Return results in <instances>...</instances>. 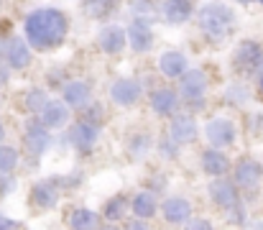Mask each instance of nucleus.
Here are the masks:
<instances>
[{"label": "nucleus", "mask_w": 263, "mask_h": 230, "mask_svg": "<svg viewBox=\"0 0 263 230\" xmlns=\"http://www.w3.org/2000/svg\"><path fill=\"white\" fill-rule=\"evenodd\" d=\"M67 31H69V21L59 8H39L31 15H26V23H23L26 41L39 51H49L59 46Z\"/></svg>", "instance_id": "f257e3e1"}, {"label": "nucleus", "mask_w": 263, "mask_h": 230, "mask_svg": "<svg viewBox=\"0 0 263 230\" xmlns=\"http://www.w3.org/2000/svg\"><path fill=\"white\" fill-rule=\"evenodd\" d=\"M197 21H199V28L212 41L225 39L235 28V13L225 3H207V5H202L199 13H197Z\"/></svg>", "instance_id": "f03ea898"}, {"label": "nucleus", "mask_w": 263, "mask_h": 230, "mask_svg": "<svg viewBox=\"0 0 263 230\" xmlns=\"http://www.w3.org/2000/svg\"><path fill=\"white\" fill-rule=\"evenodd\" d=\"M210 197L215 200L217 207L228 213H240V197H238V184L230 179H215L210 184Z\"/></svg>", "instance_id": "7ed1b4c3"}, {"label": "nucleus", "mask_w": 263, "mask_h": 230, "mask_svg": "<svg viewBox=\"0 0 263 230\" xmlns=\"http://www.w3.org/2000/svg\"><path fill=\"white\" fill-rule=\"evenodd\" d=\"M233 59H235V67L240 72H258L263 67V46L256 41H243L235 49Z\"/></svg>", "instance_id": "20e7f679"}, {"label": "nucleus", "mask_w": 263, "mask_h": 230, "mask_svg": "<svg viewBox=\"0 0 263 230\" xmlns=\"http://www.w3.org/2000/svg\"><path fill=\"white\" fill-rule=\"evenodd\" d=\"M204 136H207L212 149H222V146H230L235 141V126L228 118H215L204 126Z\"/></svg>", "instance_id": "39448f33"}, {"label": "nucleus", "mask_w": 263, "mask_h": 230, "mask_svg": "<svg viewBox=\"0 0 263 230\" xmlns=\"http://www.w3.org/2000/svg\"><path fill=\"white\" fill-rule=\"evenodd\" d=\"M181 79V97L186 100V102H202V97H204V92H207V77L204 72H199V69H189V72H184V75L179 77Z\"/></svg>", "instance_id": "423d86ee"}, {"label": "nucleus", "mask_w": 263, "mask_h": 230, "mask_svg": "<svg viewBox=\"0 0 263 230\" xmlns=\"http://www.w3.org/2000/svg\"><path fill=\"white\" fill-rule=\"evenodd\" d=\"M128 44L136 51H148L154 46V31H151V21L148 18L133 15V21L128 26Z\"/></svg>", "instance_id": "0eeeda50"}, {"label": "nucleus", "mask_w": 263, "mask_h": 230, "mask_svg": "<svg viewBox=\"0 0 263 230\" xmlns=\"http://www.w3.org/2000/svg\"><path fill=\"white\" fill-rule=\"evenodd\" d=\"M5 64L13 69H26L31 64V44L21 36L5 41Z\"/></svg>", "instance_id": "6e6552de"}, {"label": "nucleus", "mask_w": 263, "mask_h": 230, "mask_svg": "<svg viewBox=\"0 0 263 230\" xmlns=\"http://www.w3.org/2000/svg\"><path fill=\"white\" fill-rule=\"evenodd\" d=\"M110 97H112L115 105L130 108V105H136L138 97H141V84H138L136 79H130V77H123V79H118V82L110 87Z\"/></svg>", "instance_id": "1a4fd4ad"}, {"label": "nucleus", "mask_w": 263, "mask_h": 230, "mask_svg": "<svg viewBox=\"0 0 263 230\" xmlns=\"http://www.w3.org/2000/svg\"><path fill=\"white\" fill-rule=\"evenodd\" d=\"M263 179V166L253 158H243L235 166V184L243 189H256Z\"/></svg>", "instance_id": "9d476101"}, {"label": "nucleus", "mask_w": 263, "mask_h": 230, "mask_svg": "<svg viewBox=\"0 0 263 230\" xmlns=\"http://www.w3.org/2000/svg\"><path fill=\"white\" fill-rule=\"evenodd\" d=\"M97 136H100V131H97V126L95 123H89V120H82V123H77L72 131H69V144L77 149V151H92V146L97 144Z\"/></svg>", "instance_id": "9b49d317"}, {"label": "nucleus", "mask_w": 263, "mask_h": 230, "mask_svg": "<svg viewBox=\"0 0 263 230\" xmlns=\"http://www.w3.org/2000/svg\"><path fill=\"white\" fill-rule=\"evenodd\" d=\"M125 41H128V31L120 26H105L97 36V44L105 54H120L125 49Z\"/></svg>", "instance_id": "f8f14e48"}, {"label": "nucleus", "mask_w": 263, "mask_h": 230, "mask_svg": "<svg viewBox=\"0 0 263 230\" xmlns=\"http://www.w3.org/2000/svg\"><path fill=\"white\" fill-rule=\"evenodd\" d=\"M51 138H49V128L41 126V123H31L23 133V146L28 149L31 156H41V153L49 149Z\"/></svg>", "instance_id": "ddd939ff"}, {"label": "nucleus", "mask_w": 263, "mask_h": 230, "mask_svg": "<svg viewBox=\"0 0 263 230\" xmlns=\"http://www.w3.org/2000/svg\"><path fill=\"white\" fill-rule=\"evenodd\" d=\"M67 120H69V105L67 102H59V100L46 102L44 110L39 113V123L46 126V128H62Z\"/></svg>", "instance_id": "4468645a"}, {"label": "nucleus", "mask_w": 263, "mask_h": 230, "mask_svg": "<svg viewBox=\"0 0 263 230\" xmlns=\"http://www.w3.org/2000/svg\"><path fill=\"white\" fill-rule=\"evenodd\" d=\"M161 18L172 26L186 23L192 18V0H161Z\"/></svg>", "instance_id": "2eb2a0df"}, {"label": "nucleus", "mask_w": 263, "mask_h": 230, "mask_svg": "<svg viewBox=\"0 0 263 230\" xmlns=\"http://www.w3.org/2000/svg\"><path fill=\"white\" fill-rule=\"evenodd\" d=\"M62 97H64V102L69 108L85 110V108H89V102H92V90H89V84H85V82H69L62 90Z\"/></svg>", "instance_id": "dca6fc26"}, {"label": "nucleus", "mask_w": 263, "mask_h": 230, "mask_svg": "<svg viewBox=\"0 0 263 230\" xmlns=\"http://www.w3.org/2000/svg\"><path fill=\"white\" fill-rule=\"evenodd\" d=\"M172 138H174L176 144H194L197 141V120L192 118V115H176L174 120H172Z\"/></svg>", "instance_id": "f3484780"}, {"label": "nucleus", "mask_w": 263, "mask_h": 230, "mask_svg": "<svg viewBox=\"0 0 263 230\" xmlns=\"http://www.w3.org/2000/svg\"><path fill=\"white\" fill-rule=\"evenodd\" d=\"M151 108L159 113V115H172L176 108H179V97H176L174 90H169V87H161V90H154V95H151Z\"/></svg>", "instance_id": "a211bd4d"}, {"label": "nucleus", "mask_w": 263, "mask_h": 230, "mask_svg": "<svg viewBox=\"0 0 263 230\" xmlns=\"http://www.w3.org/2000/svg\"><path fill=\"white\" fill-rule=\"evenodd\" d=\"M159 69H161L164 77L179 79V77L186 72V57L179 54V51H164L161 59H159Z\"/></svg>", "instance_id": "6ab92c4d"}, {"label": "nucleus", "mask_w": 263, "mask_h": 230, "mask_svg": "<svg viewBox=\"0 0 263 230\" xmlns=\"http://www.w3.org/2000/svg\"><path fill=\"white\" fill-rule=\"evenodd\" d=\"M202 169L210 176H222V174H228L230 161H228V156L220 151V149H210V151L202 153Z\"/></svg>", "instance_id": "aec40b11"}, {"label": "nucleus", "mask_w": 263, "mask_h": 230, "mask_svg": "<svg viewBox=\"0 0 263 230\" xmlns=\"http://www.w3.org/2000/svg\"><path fill=\"white\" fill-rule=\"evenodd\" d=\"M31 200H33V205H36L39 210H51V207L57 205L59 194H57V187H54L51 182H39V184L33 187V192H31Z\"/></svg>", "instance_id": "412c9836"}, {"label": "nucleus", "mask_w": 263, "mask_h": 230, "mask_svg": "<svg viewBox=\"0 0 263 230\" xmlns=\"http://www.w3.org/2000/svg\"><path fill=\"white\" fill-rule=\"evenodd\" d=\"M189 215H192V205L184 197H172V200L164 202V218L169 223H174V225L176 223H186Z\"/></svg>", "instance_id": "4be33fe9"}, {"label": "nucleus", "mask_w": 263, "mask_h": 230, "mask_svg": "<svg viewBox=\"0 0 263 230\" xmlns=\"http://www.w3.org/2000/svg\"><path fill=\"white\" fill-rule=\"evenodd\" d=\"M156 210H159V202H156V194L154 192H138L133 197V215L136 218L148 220V218L156 215Z\"/></svg>", "instance_id": "5701e85b"}, {"label": "nucleus", "mask_w": 263, "mask_h": 230, "mask_svg": "<svg viewBox=\"0 0 263 230\" xmlns=\"http://www.w3.org/2000/svg\"><path fill=\"white\" fill-rule=\"evenodd\" d=\"M69 225H72V230H97L100 220H97V215H95L92 210H82V207H80V210L72 213Z\"/></svg>", "instance_id": "b1692460"}, {"label": "nucleus", "mask_w": 263, "mask_h": 230, "mask_svg": "<svg viewBox=\"0 0 263 230\" xmlns=\"http://www.w3.org/2000/svg\"><path fill=\"white\" fill-rule=\"evenodd\" d=\"M118 0H85V10L89 13V18H105L115 10Z\"/></svg>", "instance_id": "393cba45"}, {"label": "nucleus", "mask_w": 263, "mask_h": 230, "mask_svg": "<svg viewBox=\"0 0 263 230\" xmlns=\"http://www.w3.org/2000/svg\"><path fill=\"white\" fill-rule=\"evenodd\" d=\"M18 166V151L10 146H0V174H8Z\"/></svg>", "instance_id": "a878e982"}, {"label": "nucleus", "mask_w": 263, "mask_h": 230, "mask_svg": "<svg viewBox=\"0 0 263 230\" xmlns=\"http://www.w3.org/2000/svg\"><path fill=\"white\" fill-rule=\"evenodd\" d=\"M125 218V197H115L105 205V220H123Z\"/></svg>", "instance_id": "bb28decb"}, {"label": "nucleus", "mask_w": 263, "mask_h": 230, "mask_svg": "<svg viewBox=\"0 0 263 230\" xmlns=\"http://www.w3.org/2000/svg\"><path fill=\"white\" fill-rule=\"evenodd\" d=\"M46 102H49V100H46V92H41V90H31L28 97H26V108H28L31 113H41Z\"/></svg>", "instance_id": "cd10ccee"}, {"label": "nucleus", "mask_w": 263, "mask_h": 230, "mask_svg": "<svg viewBox=\"0 0 263 230\" xmlns=\"http://www.w3.org/2000/svg\"><path fill=\"white\" fill-rule=\"evenodd\" d=\"M184 230H212V223L207 218H189Z\"/></svg>", "instance_id": "c85d7f7f"}, {"label": "nucleus", "mask_w": 263, "mask_h": 230, "mask_svg": "<svg viewBox=\"0 0 263 230\" xmlns=\"http://www.w3.org/2000/svg\"><path fill=\"white\" fill-rule=\"evenodd\" d=\"M0 230H21V225L10 218H0Z\"/></svg>", "instance_id": "c756f323"}, {"label": "nucleus", "mask_w": 263, "mask_h": 230, "mask_svg": "<svg viewBox=\"0 0 263 230\" xmlns=\"http://www.w3.org/2000/svg\"><path fill=\"white\" fill-rule=\"evenodd\" d=\"M125 230H148V225L143 223V218H138V220H130V223L125 225Z\"/></svg>", "instance_id": "7c9ffc66"}, {"label": "nucleus", "mask_w": 263, "mask_h": 230, "mask_svg": "<svg viewBox=\"0 0 263 230\" xmlns=\"http://www.w3.org/2000/svg\"><path fill=\"white\" fill-rule=\"evenodd\" d=\"M8 82V72L3 69V64H0V84H5Z\"/></svg>", "instance_id": "2f4dec72"}, {"label": "nucleus", "mask_w": 263, "mask_h": 230, "mask_svg": "<svg viewBox=\"0 0 263 230\" xmlns=\"http://www.w3.org/2000/svg\"><path fill=\"white\" fill-rule=\"evenodd\" d=\"M5 138V128H3V123H0V141Z\"/></svg>", "instance_id": "473e14b6"}, {"label": "nucleus", "mask_w": 263, "mask_h": 230, "mask_svg": "<svg viewBox=\"0 0 263 230\" xmlns=\"http://www.w3.org/2000/svg\"><path fill=\"white\" fill-rule=\"evenodd\" d=\"M102 230H118V228H115V225H105Z\"/></svg>", "instance_id": "72a5a7b5"}, {"label": "nucleus", "mask_w": 263, "mask_h": 230, "mask_svg": "<svg viewBox=\"0 0 263 230\" xmlns=\"http://www.w3.org/2000/svg\"><path fill=\"white\" fill-rule=\"evenodd\" d=\"M261 95H263V75H261Z\"/></svg>", "instance_id": "f704fd0d"}, {"label": "nucleus", "mask_w": 263, "mask_h": 230, "mask_svg": "<svg viewBox=\"0 0 263 230\" xmlns=\"http://www.w3.org/2000/svg\"><path fill=\"white\" fill-rule=\"evenodd\" d=\"M238 3H253V0H238Z\"/></svg>", "instance_id": "c9c22d12"}, {"label": "nucleus", "mask_w": 263, "mask_h": 230, "mask_svg": "<svg viewBox=\"0 0 263 230\" xmlns=\"http://www.w3.org/2000/svg\"><path fill=\"white\" fill-rule=\"evenodd\" d=\"M258 3H263V0H258Z\"/></svg>", "instance_id": "e433bc0d"}]
</instances>
